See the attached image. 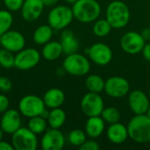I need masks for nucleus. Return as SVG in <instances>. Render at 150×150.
<instances>
[{
    "label": "nucleus",
    "instance_id": "46",
    "mask_svg": "<svg viewBox=\"0 0 150 150\" xmlns=\"http://www.w3.org/2000/svg\"><path fill=\"white\" fill-rule=\"evenodd\" d=\"M0 117H1V114H0Z\"/></svg>",
    "mask_w": 150,
    "mask_h": 150
},
{
    "label": "nucleus",
    "instance_id": "30",
    "mask_svg": "<svg viewBox=\"0 0 150 150\" xmlns=\"http://www.w3.org/2000/svg\"><path fill=\"white\" fill-rule=\"evenodd\" d=\"M15 65L14 53L1 47L0 48V66L4 69H9Z\"/></svg>",
    "mask_w": 150,
    "mask_h": 150
},
{
    "label": "nucleus",
    "instance_id": "24",
    "mask_svg": "<svg viewBox=\"0 0 150 150\" xmlns=\"http://www.w3.org/2000/svg\"><path fill=\"white\" fill-rule=\"evenodd\" d=\"M54 33V29L47 25L38 26L33 34V40L37 45H44L51 40Z\"/></svg>",
    "mask_w": 150,
    "mask_h": 150
},
{
    "label": "nucleus",
    "instance_id": "40",
    "mask_svg": "<svg viewBox=\"0 0 150 150\" xmlns=\"http://www.w3.org/2000/svg\"><path fill=\"white\" fill-rule=\"evenodd\" d=\"M65 74H66V71H65V69H63V67L59 68V69H56V75H57L58 76H64Z\"/></svg>",
    "mask_w": 150,
    "mask_h": 150
},
{
    "label": "nucleus",
    "instance_id": "2",
    "mask_svg": "<svg viewBox=\"0 0 150 150\" xmlns=\"http://www.w3.org/2000/svg\"><path fill=\"white\" fill-rule=\"evenodd\" d=\"M74 18L82 23L97 20L101 13V6L97 0H77L72 4Z\"/></svg>",
    "mask_w": 150,
    "mask_h": 150
},
{
    "label": "nucleus",
    "instance_id": "35",
    "mask_svg": "<svg viewBox=\"0 0 150 150\" xmlns=\"http://www.w3.org/2000/svg\"><path fill=\"white\" fill-rule=\"evenodd\" d=\"M9 106H10V100L8 97L4 93H0V114H2L6 110H8Z\"/></svg>",
    "mask_w": 150,
    "mask_h": 150
},
{
    "label": "nucleus",
    "instance_id": "44",
    "mask_svg": "<svg viewBox=\"0 0 150 150\" xmlns=\"http://www.w3.org/2000/svg\"><path fill=\"white\" fill-rule=\"evenodd\" d=\"M149 99H150V88H149Z\"/></svg>",
    "mask_w": 150,
    "mask_h": 150
},
{
    "label": "nucleus",
    "instance_id": "20",
    "mask_svg": "<svg viewBox=\"0 0 150 150\" xmlns=\"http://www.w3.org/2000/svg\"><path fill=\"white\" fill-rule=\"evenodd\" d=\"M105 122L101 116L88 117L85 124V133L91 139H97L104 133Z\"/></svg>",
    "mask_w": 150,
    "mask_h": 150
},
{
    "label": "nucleus",
    "instance_id": "26",
    "mask_svg": "<svg viewBox=\"0 0 150 150\" xmlns=\"http://www.w3.org/2000/svg\"><path fill=\"white\" fill-rule=\"evenodd\" d=\"M47 121L42 116H35L30 118L27 122V127L35 134H42L47 129Z\"/></svg>",
    "mask_w": 150,
    "mask_h": 150
},
{
    "label": "nucleus",
    "instance_id": "33",
    "mask_svg": "<svg viewBox=\"0 0 150 150\" xmlns=\"http://www.w3.org/2000/svg\"><path fill=\"white\" fill-rule=\"evenodd\" d=\"M12 88V83L10 78L6 76H0V92L6 93Z\"/></svg>",
    "mask_w": 150,
    "mask_h": 150
},
{
    "label": "nucleus",
    "instance_id": "25",
    "mask_svg": "<svg viewBox=\"0 0 150 150\" xmlns=\"http://www.w3.org/2000/svg\"><path fill=\"white\" fill-rule=\"evenodd\" d=\"M105 81L104 78L98 75L92 74L87 76L85 80V86L87 90L91 92L95 93H101L105 90Z\"/></svg>",
    "mask_w": 150,
    "mask_h": 150
},
{
    "label": "nucleus",
    "instance_id": "19",
    "mask_svg": "<svg viewBox=\"0 0 150 150\" xmlns=\"http://www.w3.org/2000/svg\"><path fill=\"white\" fill-rule=\"evenodd\" d=\"M60 42L62 47L63 54L66 55L76 53L79 49V41L75 33L69 29H63L61 33Z\"/></svg>",
    "mask_w": 150,
    "mask_h": 150
},
{
    "label": "nucleus",
    "instance_id": "42",
    "mask_svg": "<svg viewBox=\"0 0 150 150\" xmlns=\"http://www.w3.org/2000/svg\"><path fill=\"white\" fill-rule=\"evenodd\" d=\"M4 131L0 128V142L3 140V138H4Z\"/></svg>",
    "mask_w": 150,
    "mask_h": 150
},
{
    "label": "nucleus",
    "instance_id": "28",
    "mask_svg": "<svg viewBox=\"0 0 150 150\" xmlns=\"http://www.w3.org/2000/svg\"><path fill=\"white\" fill-rule=\"evenodd\" d=\"M100 116L105 120V122L109 125L120 122V118H121L120 112L119 111V109H117L114 106L105 107Z\"/></svg>",
    "mask_w": 150,
    "mask_h": 150
},
{
    "label": "nucleus",
    "instance_id": "22",
    "mask_svg": "<svg viewBox=\"0 0 150 150\" xmlns=\"http://www.w3.org/2000/svg\"><path fill=\"white\" fill-rule=\"evenodd\" d=\"M63 54L62 47L60 41L50 40L43 45L41 50V56L48 62H53L61 57Z\"/></svg>",
    "mask_w": 150,
    "mask_h": 150
},
{
    "label": "nucleus",
    "instance_id": "32",
    "mask_svg": "<svg viewBox=\"0 0 150 150\" xmlns=\"http://www.w3.org/2000/svg\"><path fill=\"white\" fill-rule=\"evenodd\" d=\"M24 1L25 0H3V3L8 11L15 12L20 11Z\"/></svg>",
    "mask_w": 150,
    "mask_h": 150
},
{
    "label": "nucleus",
    "instance_id": "34",
    "mask_svg": "<svg viewBox=\"0 0 150 150\" xmlns=\"http://www.w3.org/2000/svg\"><path fill=\"white\" fill-rule=\"evenodd\" d=\"M80 150H98L99 149V144L94 140H86L80 147Z\"/></svg>",
    "mask_w": 150,
    "mask_h": 150
},
{
    "label": "nucleus",
    "instance_id": "23",
    "mask_svg": "<svg viewBox=\"0 0 150 150\" xmlns=\"http://www.w3.org/2000/svg\"><path fill=\"white\" fill-rule=\"evenodd\" d=\"M47 121L49 127L60 129L66 121V112L61 107L50 109Z\"/></svg>",
    "mask_w": 150,
    "mask_h": 150
},
{
    "label": "nucleus",
    "instance_id": "13",
    "mask_svg": "<svg viewBox=\"0 0 150 150\" xmlns=\"http://www.w3.org/2000/svg\"><path fill=\"white\" fill-rule=\"evenodd\" d=\"M65 145V136L55 128H47L40 140V147L43 150H61Z\"/></svg>",
    "mask_w": 150,
    "mask_h": 150
},
{
    "label": "nucleus",
    "instance_id": "11",
    "mask_svg": "<svg viewBox=\"0 0 150 150\" xmlns=\"http://www.w3.org/2000/svg\"><path fill=\"white\" fill-rule=\"evenodd\" d=\"M85 53L91 62L99 66H105L112 60V51L111 47L103 42L92 44L85 50Z\"/></svg>",
    "mask_w": 150,
    "mask_h": 150
},
{
    "label": "nucleus",
    "instance_id": "21",
    "mask_svg": "<svg viewBox=\"0 0 150 150\" xmlns=\"http://www.w3.org/2000/svg\"><path fill=\"white\" fill-rule=\"evenodd\" d=\"M43 101L47 108L53 109L61 107L65 101L64 92L58 88H51L43 95Z\"/></svg>",
    "mask_w": 150,
    "mask_h": 150
},
{
    "label": "nucleus",
    "instance_id": "3",
    "mask_svg": "<svg viewBox=\"0 0 150 150\" xmlns=\"http://www.w3.org/2000/svg\"><path fill=\"white\" fill-rule=\"evenodd\" d=\"M105 18L112 28H123L127 26L130 21V10L124 2L114 0L111 2L106 8Z\"/></svg>",
    "mask_w": 150,
    "mask_h": 150
},
{
    "label": "nucleus",
    "instance_id": "15",
    "mask_svg": "<svg viewBox=\"0 0 150 150\" xmlns=\"http://www.w3.org/2000/svg\"><path fill=\"white\" fill-rule=\"evenodd\" d=\"M21 114L18 110L8 109L1 114L0 128L6 134H12L21 127Z\"/></svg>",
    "mask_w": 150,
    "mask_h": 150
},
{
    "label": "nucleus",
    "instance_id": "12",
    "mask_svg": "<svg viewBox=\"0 0 150 150\" xmlns=\"http://www.w3.org/2000/svg\"><path fill=\"white\" fill-rule=\"evenodd\" d=\"M146 41L140 33L130 31L126 33L120 39L122 50L128 54H137L142 53Z\"/></svg>",
    "mask_w": 150,
    "mask_h": 150
},
{
    "label": "nucleus",
    "instance_id": "31",
    "mask_svg": "<svg viewBox=\"0 0 150 150\" xmlns=\"http://www.w3.org/2000/svg\"><path fill=\"white\" fill-rule=\"evenodd\" d=\"M86 133L81 129H74L72 130L69 135H68V140L69 142L75 147H80L87 139H86Z\"/></svg>",
    "mask_w": 150,
    "mask_h": 150
},
{
    "label": "nucleus",
    "instance_id": "39",
    "mask_svg": "<svg viewBox=\"0 0 150 150\" xmlns=\"http://www.w3.org/2000/svg\"><path fill=\"white\" fill-rule=\"evenodd\" d=\"M45 7H54L57 5L59 0H41Z\"/></svg>",
    "mask_w": 150,
    "mask_h": 150
},
{
    "label": "nucleus",
    "instance_id": "14",
    "mask_svg": "<svg viewBox=\"0 0 150 150\" xmlns=\"http://www.w3.org/2000/svg\"><path fill=\"white\" fill-rule=\"evenodd\" d=\"M0 43L3 48L16 54L25 47V38L20 32L10 29L0 36Z\"/></svg>",
    "mask_w": 150,
    "mask_h": 150
},
{
    "label": "nucleus",
    "instance_id": "16",
    "mask_svg": "<svg viewBox=\"0 0 150 150\" xmlns=\"http://www.w3.org/2000/svg\"><path fill=\"white\" fill-rule=\"evenodd\" d=\"M149 105V98L142 91L134 90L129 93L128 105L134 114H146Z\"/></svg>",
    "mask_w": 150,
    "mask_h": 150
},
{
    "label": "nucleus",
    "instance_id": "29",
    "mask_svg": "<svg viewBox=\"0 0 150 150\" xmlns=\"http://www.w3.org/2000/svg\"><path fill=\"white\" fill-rule=\"evenodd\" d=\"M13 24V16L11 11L0 10V36L9 31Z\"/></svg>",
    "mask_w": 150,
    "mask_h": 150
},
{
    "label": "nucleus",
    "instance_id": "10",
    "mask_svg": "<svg viewBox=\"0 0 150 150\" xmlns=\"http://www.w3.org/2000/svg\"><path fill=\"white\" fill-rule=\"evenodd\" d=\"M104 91L107 96L113 98H121L129 94V82L120 76H113L105 80Z\"/></svg>",
    "mask_w": 150,
    "mask_h": 150
},
{
    "label": "nucleus",
    "instance_id": "27",
    "mask_svg": "<svg viewBox=\"0 0 150 150\" xmlns=\"http://www.w3.org/2000/svg\"><path fill=\"white\" fill-rule=\"evenodd\" d=\"M112 29V26L111 24L108 22L106 18H101V19H97L94 22L93 25V33L96 36L98 37H105L108 34H110L111 31Z\"/></svg>",
    "mask_w": 150,
    "mask_h": 150
},
{
    "label": "nucleus",
    "instance_id": "5",
    "mask_svg": "<svg viewBox=\"0 0 150 150\" xmlns=\"http://www.w3.org/2000/svg\"><path fill=\"white\" fill-rule=\"evenodd\" d=\"M62 67L66 73L74 76H85L91 70L89 59L77 52L68 54L62 62Z\"/></svg>",
    "mask_w": 150,
    "mask_h": 150
},
{
    "label": "nucleus",
    "instance_id": "7",
    "mask_svg": "<svg viewBox=\"0 0 150 150\" xmlns=\"http://www.w3.org/2000/svg\"><path fill=\"white\" fill-rule=\"evenodd\" d=\"M11 144L15 150H36L38 137L28 127H20L11 134Z\"/></svg>",
    "mask_w": 150,
    "mask_h": 150
},
{
    "label": "nucleus",
    "instance_id": "43",
    "mask_svg": "<svg viewBox=\"0 0 150 150\" xmlns=\"http://www.w3.org/2000/svg\"><path fill=\"white\" fill-rule=\"evenodd\" d=\"M146 114H147V116H148L149 118H150V105L149 106V108H148V111H147Z\"/></svg>",
    "mask_w": 150,
    "mask_h": 150
},
{
    "label": "nucleus",
    "instance_id": "38",
    "mask_svg": "<svg viewBox=\"0 0 150 150\" xmlns=\"http://www.w3.org/2000/svg\"><path fill=\"white\" fill-rule=\"evenodd\" d=\"M141 35L142 36V38L145 40V41H149L150 40V27H146L144 29L142 30V32L140 33Z\"/></svg>",
    "mask_w": 150,
    "mask_h": 150
},
{
    "label": "nucleus",
    "instance_id": "6",
    "mask_svg": "<svg viewBox=\"0 0 150 150\" xmlns=\"http://www.w3.org/2000/svg\"><path fill=\"white\" fill-rule=\"evenodd\" d=\"M18 108L20 114L28 119L35 116H40L47 109L43 98L33 94L24 96L19 100Z\"/></svg>",
    "mask_w": 150,
    "mask_h": 150
},
{
    "label": "nucleus",
    "instance_id": "36",
    "mask_svg": "<svg viewBox=\"0 0 150 150\" xmlns=\"http://www.w3.org/2000/svg\"><path fill=\"white\" fill-rule=\"evenodd\" d=\"M142 54L144 57V59L150 62V42H146L145 46L143 47V49L142 51Z\"/></svg>",
    "mask_w": 150,
    "mask_h": 150
},
{
    "label": "nucleus",
    "instance_id": "37",
    "mask_svg": "<svg viewBox=\"0 0 150 150\" xmlns=\"http://www.w3.org/2000/svg\"><path fill=\"white\" fill-rule=\"evenodd\" d=\"M14 148L11 144V142H5V141H1L0 142V150H13Z\"/></svg>",
    "mask_w": 150,
    "mask_h": 150
},
{
    "label": "nucleus",
    "instance_id": "45",
    "mask_svg": "<svg viewBox=\"0 0 150 150\" xmlns=\"http://www.w3.org/2000/svg\"><path fill=\"white\" fill-rule=\"evenodd\" d=\"M1 47H2V46H1V43H0V48H1Z\"/></svg>",
    "mask_w": 150,
    "mask_h": 150
},
{
    "label": "nucleus",
    "instance_id": "9",
    "mask_svg": "<svg viewBox=\"0 0 150 150\" xmlns=\"http://www.w3.org/2000/svg\"><path fill=\"white\" fill-rule=\"evenodd\" d=\"M80 106L84 115L87 117H93L101 115L105 108V104L103 98L99 93L89 91L83 97Z\"/></svg>",
    "mask_w": 150,
    "mask_h": 150
},
{
    "label": "nucleus",
    "instance_id": "4",
    "mask_svg": "<svg viewBox=\"0 0 150 150\" xmlns=\"http://www.w3.org/2000/svg\"><path fill=\"white\" fill-rule=\"evenodd\" d=\"M74 18L72 8L67 5H55L47 14V24L56 31L67 28Z\"/></svg>",
    "mask_w": 150,
    "mask_h": 150
},
{
    "label": "nucleus",
    "instance_id": "8",
    "mask_svg": "<svg viewBox=\"0 0 150 150\" xmlns=\"http://www.w3.org/2000/svg\"><path fill=\"white\" fill-rule=\"evenodd\" d=\"M40 53L33 47L23 48L15 54L14 68L19 70H29L36 67L40 61Z\"/></svg>",
    "mask_w": 150,
    "mask_h": 150
},
{
    "label": "nucleus",
    "instance_id": "1",
    "mask_svg": "<svg viewBox=\"0 0 150 150\" xmlns=\"http://www.w3.org/2000/svg\"><path fill=\"white\" fill-rule=\"evenodd\" d=\"M128 136L136 143L150 142V118L147 114L134 115L127 124Z\"/></svg>",
    "mask_w": 150,
    "mask_h": 150
},
{
    "label": "nucleus",
    "instance_id": "18",
    "mask_svg": "<svg viewBox=\"0 0 150 150\" xmlns=\"http://www.w3.org/2000/svg\"><path fill=\"white\" fill-rule=\"evenodd\" d=\"M106 135L111 142L117 145L124 143L129 137L127 127L120 122L110 124L106 130Z\"/></svg>",
    "mask_w": 150,
    "mask_h": 150
},
{
    "label": "nucleus",
    "instance_id": "17",
    "mask_svg": "<svg viewBox=\"0 0 150 150\" xmlns=\"http://www.w3.org/2000/svg\"><path fill=\"white\" fill-rule=\"evenodd\" d=\"M44 7L41 0H25L20 9L21 17L27 22H33L41 16Z\"/></svg>",
    "mask_w": 150,
    "mask_h": 150
},
{
    "label": "nucleus",
    "instance_id": "41",
    "mask_svg": "<svg viewBox=\"0 0 150 150\" xmlns=\"http://www.w3.org/2000/svg\"><path fill=\"white\" fill-rule=\"evenodd\" d=\"M67 4H74L77 0H64Z\"/></svg>",
    "mask_w": 150,
    "mask_h": 150
}]
</instances>
